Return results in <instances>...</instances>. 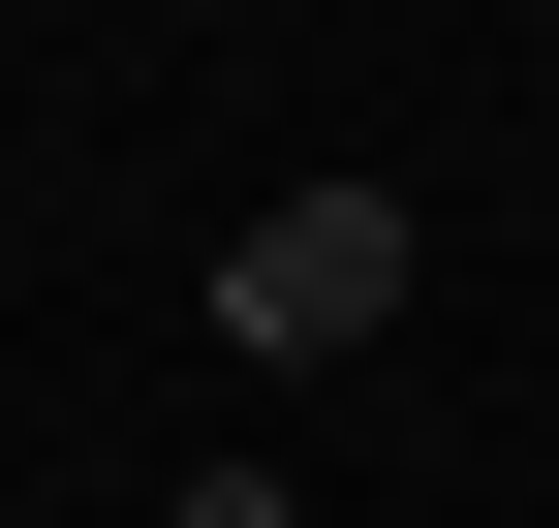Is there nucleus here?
<instances>
[{
  "label": "nucleus",
  "mask_w": 559,
  "mask_h": 528,
  "mask_svg": "<svg viewBox=\"0 0 559 528\" xmlns=\"http://www.w3.org/2000/svg\"><path fill=\"white\" fill-rule=\"evenodd\" d=\"M187 528H311V497H280V467H187Z\"/></svg>",
  "instance_id": "2"
},
{
  "label": "nucleus",
  "mask_w": 559,
  "mask_h": 528,
  "mask_svg": "<svg viewBox=\"0 0 559 528\" xmlns=\"http://www.w3.org/2000/svg\"><path fill=\"white\" fill-rule=\"evenodd\" d=\"M373 311H404V187H280V218L218 249V343H280V373L373 343Z\"/></svg>",
  "instance_id": "1"
}]
</instances>
